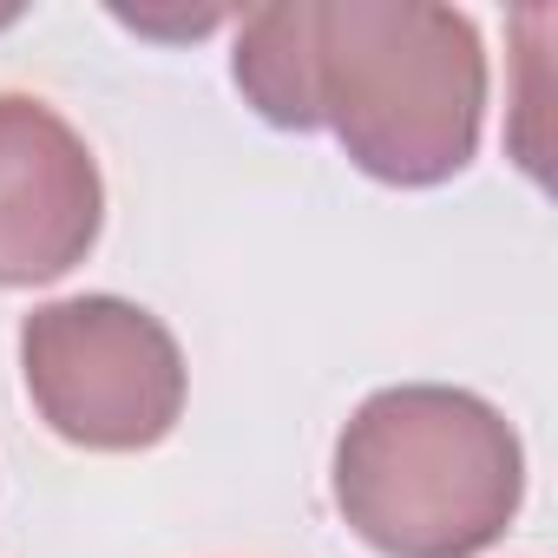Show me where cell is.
Wrapping results in <instances>:
<instances>
[{"mask_svg":"<svg viewBox=\"0 0 558 558\" xmlns=\"http://www.w3.org/2000/svg\"><path fill=\"white\" fill-rule=\"evenodd\" d=\"M236 86L283 132L329 125L381 184H440L473 165L486 53L427 0H283L243 21Z\"/></svg>","mask_w":558,"mask_h":558,"instance_id":"6da1fadb","label":"cell"},{"mask_svg":"<svg viewBox=\"0 0 558 558\" xmlns=\"http://www.w3.org/2000/svg\"><path fill=\"white\" fill-rule=\"evenodd\" d=\"M106 223V184L86 138L27 93H0V290L53 283Z\"/></svg>","mask_w":558,"mask_h":558,"instance_id":"277c9868","label":"cell"},{"mask_svg":"<svg viewBox=\"0 0 558 558\" xmlns=\"http://www.w3.org/2000/svg\"><path fill=\"white\" fill-rule=\"evenodd\" d=\"M21 375L40 421L86 453L158 447L184 414L171 329L125 296H66L21 323Z\"/></svg>","mask_w":558,"mask_h":558,"instance_id":"3957f363","label":"cell"},{"mask_svg":"<svg viewBox=\"0 0 558 558\" xmlns=\"http://www.w3.org/2000/svg\"><path fill=\"white\" fill-rule=\"evenodd\" d=\"M519 499V434L466 388H381L336 440V506L381 558H480Z\"/></svg>","mask_w":558,"mask_h":558,"instance_id":"7a4b0ae2","label":"cell"}]
</instances>
